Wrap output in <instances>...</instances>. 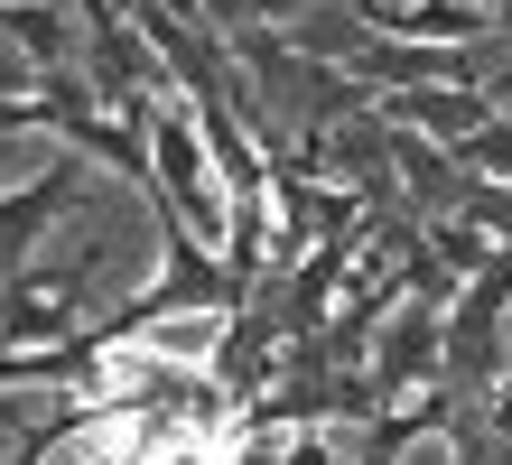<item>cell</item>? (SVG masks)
Instances as JSON below:
<instances>
[{
  "instance_id": "1",
  "label": "cell",
  "mask_w": 512,
  "mask_h": 465,
  "mask_svg": "<svg viewBox=\"0 0 512 465\" xmlns=\"http://www.w3.org/2000/svg\"><path fill=\"white\" fill-rule=\"evenodd\" d=\"M122 465H224V447L215 438H159V428H149L140 447H122Z\"/></svg>"
}]
</instances>
